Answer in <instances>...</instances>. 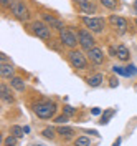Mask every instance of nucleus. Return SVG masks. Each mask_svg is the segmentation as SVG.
<instances>
[{
    "instance_id": "23",
    "label": "nucleus",
    "mask_w": 137,
    "mask_h": 146,
    "mask_svg": "<svg viewBox=\"0 0 137 146\" xmlns=\"http://www.w3.org/2000/svg\"><path fill=\"white\" fill-rule=\"evenodd\" d=\"M53 121H55L56 125H66V123L69 121V115L63 113V115H60V116H55V118H53Z\"/></svg>"
},
{
    "instance_id": "30",
    "label": "nucleus",
    "mask_w": 137,
    "mask_h": 146,
    "mask_svg": "<svg viewBox=\"0 0 137 146\" xmlns=\"http://www.w3.org/2000/svg\"><path fill=\"white\" fill-rule=\"evenodd\" d=\"M111 86L114 88V86H117V82H116V78H111Z\"/></svg>"
},
{
    "instance_id": "11",
    "label": "nucleus",
    "mask_w": 137,
    "mask_h": 146,
    "mask_svg": "<svg viewBox=\"0 0 137 146\" xmlns=\"http://www.w3.org/2000/svg\"><path fill=\"white\" fill-rule=\"evenodd\" d=\"M41 20H45V22L51 28H53V30L61 32V30L64 28V22H63V20H60V18H56L55 15H50V13H41Z\"/></svg>"
},
{
    "instance_id": "26",
    "label": "nucleus",
    "mask_w": 137,
    "mask_h": 146,
    "mask_svg": "<svg viewBox=\"0 0 137 146\" xmlns=\"http://www.w3.org/2000/svg\"><path fill=\"white\" fill-rule=\"evenodd\" d=\"M112 72L117 73V75H122V76H126V78H127V73H126V68H124V66L116 65V66H112Z\"/></svg>"
},
{
    "instance_id": "3",
    "label": "nucleus",
    "mask_w": 137,
    "mask_h": 146,
    "mask_svg": "<svg viewBox=\"0 0 137 146\" xmlns=\"http://www.w3.org/2000/svg\"><path fill=\"white\" fill-rule=\"evenodd\" d=\"M28 30L31 32V35L38 36L40 40H45V42L51 40V30L53 28L50 27L45 20H35V22H31L28 25Z\"/></svg>"
},
{
    "instance_id": "27",
    "label": "nucleus",
    "mask_w": 137,
    "mask_h": 146,
    "mask_svg": "<svg viewBox=\"0 0 137 146\" xmlns=\"http://www.w3.org/2000/svg\"><path fill=\"white\" fill-rule=\"evenodd\" d=\"M63 113H66V115H69V116H73L74 113H76V110L71 106V105H64L63 106Z\"/></svg>"
},
{
    "instance_id": "31",
    "label": "nucleus",
    "mask_w": 137,
    "mask_h": 146,
    "mask_svg": "<svg viewBox=\"0 0 137 146\" xmlns=\"http://www.w3.org/2000/svg\"><path fill=\"white\" fill-rule=\"evenodd\" d=\"M134 25H136V28H137V18H136V20H134Z\"/></svg>"
},
{
    "instance_id": "25",
    "label": "nucleus",
    "mask_w": 137,
    "mask_h": 146,
    "mask_svg": "<svg viewBox=\"0 0 137 146\" xmlns=\"http://www.w3.org/2000/svg\"><path fill=\"white\" fill-rule=\"evenodd\" d=\"M114 113H116V111H114V110H109V111H108V113H106V115H102V118H101V125H106V123H109V119H111V116H112V115H114Z\"/></svg>"
},
{
    "instance_id": "9",
    "label": "nucleus",
    "mask_w": 137,
    "mask_h": 146,
    "mask_svg": "<svg viewBox=\"0 0 137 146\" xmlns=\"http://www.w3.org/2000/svg\"><path fill=\"white\" fill-rule=\"evenodd\" d=\"M86 55H88V58H89V62H91L92 65H102L104 60H106L104 52H102V48H99V46H92Z\"/></svg>"
},
{
    "instance_id": "7",
    "label": "nucleus",
    "mask_w": 137,
    "mask_h": 146,
    "mask_svg": "<svg viewBox=\"0 0 137 146\" xmlns=\"http://www.w3.org/2000/svg\"><path fill=\"white\" fill-rule=\"evenodd\" d=\"M60 43L66 48H76L78 43H79V40H78V33H74L71 28L64 27L61 32H60Z\"/></svg>"
},
{
    "instance_id": "14",
    "label": "nucleus",
    "mask_w": 137,
    "mask_h": 146,
    "mask_svg": "<svg viewBox=\"0 0 137 146\" xmlns=\"http://www.w3.org/2000/svg\"><path fill=\"white\" fill-rule=\"evenodd\" d=\"M0 75L2 78H12L15 75V65L12 62H0Z\"/></svg>"
},
{
    "instance_id": "15",
    "label": "nucleus",
    "mask_w": 137,
    "mask_h": 146,
    "mask_svg": "<svg viewBox=\"0 0 137 146\" xmlns=\"http://www.w3.org/2000/svg\"><path fill=\"white\" fill-rule=\"evenodd\" d=\"M10 80V86L13 88V90H17L18 93H23L25 91V88H27V83H25V80L22 78V76H12V78H9Z\"/></svg>"
},
{
    "instance_id": "20",
    "label": "nucleus",
    "mask_w": 137,
    "mask_h": 146,
    "mask_svg": "<svg viewBox=\"0 0 137 146\" xmlns=\"http://www.w3.org/2000/svg\"><path fill=\"white\" fill-rule=\"evenodd\" d=\"M99 2L104 9H109V10H116L119 5V0H99Z\"/></svg>"
},
{
    "instance_id": "21",
    "label": "nucleus",
    "mask_w": 137,
    "mask_h": 146,
    "mask_svg": "<svg viewBox=\"0 0 137 146\" xmlns=\"http://www.w3.org/2000/svg\"><path fill=\"white\" fill-rule=\"evenodd\" d=\"M2 145L3 146H15V145H18V138L15 136V135H9V136L3 139Z\"/></svg>"
},
{
    "instance_id": "18",
    "label": "nucleus",
    "mask_w": 137,
    "mask_h": 146,
    "mask_svg": "<svg viewBox=\"0 0 137 146\" xmlns=\"http://www.w3.org/2000/svg\"><path fill=\"white\" fill-rule=\"evenodd\" d=\"M56 135H58V131H56V128L53 126H46L43 131H41V136L45 138V139H50V141H53L56 138Z\"/></svg>"
},
{
    "instance_id": "10",
    "label": "nucleus",
    "mask_w": 137,
    "mask_h": 146,
    "mask_svg": "<svg viewBox=\"0 0 137 146\" xmlns=\"http://www.w3.org/2000/svg\"><path fill=\"white\" fill-rule=\"evenodd\" d=\"M74 2H76L79 12H83V13L91 15V13H96L98 12V7H96V3L92 0H74Z\"/></svg>"
},
{
    "instance_id": "2",
    "label": "nucleus",
    "mask_w": 137,
    "mask_h": 146,
    "mask_svg": "<svg viewBox=\"0 0 137 146\" xmlns=\"http://www.w3.org/2000/svg\"><path fill=\"white\" fill-rule=\"evenodd\" d=\"M68 62L74 70H88L89 68V58L78 48H71L68 52Z\"/></svg>"
},
{
    "instance_id": "16",
    "label": "nucleus",
    "mask_w": 137,
    "mask_h": 146,
    "mask_svg": "<svg viewBox=\"0 0 137 146\" xmlns=\"http://www.w3.org/2000/svg\"><path fill=\"white\" fill-rule=\"evenodd\" d=\"M86 82H88V85H89L91 88H98V86H101L102 82H104V75H102V73H94V75H91Z\"/></svg>"
},
{
    "instance_id": "22",
    "label": "nucleus",
    "mask_w": 137,
    "mask_h": 146,
    "mask_svg": "<svg viewBox=\"0 0 137 146\" xmlns=\"http://www.w3.org/2000/svg\"><path fill=\"white\" fill-rule=\"evenodd\" d=\"M74 145H76V146H89V145H91V138L78 136L76 139H74Z\"/></svg>"
},
{
    "instance_id": "4",
    "label": "nucleus",
    "mask_w": 137,
    "mask_h": 146,
    "mask_svg": "<svg viewBox=\"0 0 137 146\" xmlns=\"http://www.w3.org/2000/svg\"><path fill=\"white\" fill-rule=\"evenodd\" d=\"M10 13L13 15L15 20H18L22 23H25L31 18V13H30V10H28V7L25 5L23 0H13L10 3Z\"/></svg>"
},
{
    "instance_id": "6",
    "label": "nucleus",
    "mask_w": 137,
    "mask_h": 146,
    "mask_svg": "<svg viewBox=\"0 0 137 146\" xmlns=\"http://www.w3.org/2000/svg\"><path fill=\"white\" fill-rule=\"evenodd\" d=\"M78 40H79V45L84 52H89L92 46H96V38H94L89 28H79L78 30Z\"/></svg>"
},
{
    "instance_id": "33",
    "label": "nucleus",
    "mask_w": 137,
    "mask_h": 146,
    "mask_svg": "<svg viewBox=\"0 0 137 146\" xmlns=\"http://www.w3.org/2000/svg\"><path fill=\"white\" fill-rule=\"evenodd\" d=\"M136 5H137V0H136Z\"/></svg>"
},
{
    "instance_id": "29",
    "label": "nucleus",
    "mask_w": 137,
    "mask_h": 146,
    "mask_svg": "<svg viewBox=\"0 0 137 146\" xmlns=\"http://www.w3.org/2000/svg\"><path fill=\"white\" fill-rule=\"evenodd\" d=\"M91 113L94 115V116H98V115H101V110H99V108H92Z\"/></svg>"
},
{
    "instance_id": "32",
    "label": "nucleus",
    "mask_w": 137,
    "mask_h": 146,
    "mask_svg": "<svg viewBox=\"0 0 137 146\" xmlns=\"http://www.w3.org/2000/svg\"><path fill=\"white\" fill-rule=\"evenodd\" d=\"M136 13H137V5H136Z\"/></svg>"
},
{
    "instance_id": "12",
    "label": "nucleus",
    "mask_w": 137,
    "mask_h": 146,
    "mask_svg": "<svg viewBox=\"0 0 137 146\" xmlns=\"http://www.w3.org/2000/svg\"><path fill=\"white\" fill-rule=\"evenodd\" d=\"M0 98H2V101L10 103V105L15 103V96H13V91H12V86L10 85H7V83H2L0 85Z\"/></svg>"
},
{
    "instance_id": "28",
    "label": "nucleus",
    "mask_w": 137,
    "mask_h": 146,
    "mask_svg": "<svg viewBox=\"0 0 137 146\" xmlns=\"http://www.w3.org/2000/svg\"><path fill=\"white\" fill-rule=\"evenodd\" d=\"M13 0H0V5L5 9V7H10V3H12Z\"/></svg>"
},
{
    "instance_id": "5",
    "label": "nucleus",
    "mask_w": 137,
    "mask_h": 146,
    "mask_svg": "<svg viewBox=\"0 0 137 146\" xmlns=\"http://www.w3.org/2000/svg\"><path fill=\"white\" fill-rule=\"evenodd\" d=\"M81 22H83V25L86 28H89L92 33H102L104 28H106V20L102 17H88V15H83Z\"/></svg>"
},
{
    "instance_id": "13",
    "label": "nucleus",
    "mask_w": 137,
    "mask_h": 146,
    "mask_svg": "<svg viewBox=\"0 0 137 146\" xmlns=\"http://www.w3.org/2000/svg\"><path fill=\"white\" fill-rule=\"evenodd\" d=\"M56 131H58V135L63 138L64 141H71V139L76 136V131H74V128L68 126V125H58Z\"/></svg>"
},
{
    "instance_id": "1",
    "label": "nucleus",
    "mask_w": 137,
    "mask_h": 146,
    "mask_svg": "<svg viewBox=\"0 0 137 146\" xmlns=\"http://www.w3.org/2000/svg\"><path fill=\"white\" fill-rule=\"evenodd\" d=\"M56 110H58V106L51 100H41L37 105H33V113L40 119H53L56 116Z\"/></svg>"
},
{
    "instance_id": "8",
    "label": "nucleus",
    "mask_w": 137,
    "mask_h": 146,
    "mask_svg": "<svg viewBox=\"0 0 137 146\" xmlns=\"http://www.w3.org/2000/svg\"><path fill=\"white\" fill-rule=\"evenodd\" d=\"M109 23L119 32V35H124L127 32V20L124 17H121V15H111Z\"/></svg>"
},
{
    "instance_id": "17",
    "label": "nucleus",
    "mask_w": 137,
    "mask_h": 146,
    "mask_svg": "<svg viewBox=\"0 0 137 146\" xmlns=\"http://www.w3.org/2000/svg\"><path fill=\"white\" fill-rule=\"evenodd\" d=\"M117 60H121V62H129L130 60V52L126 45H117Z\"/></svg>"
},
{
    "instance_id": "24",
    "label": "nucleus",
    "mask_w": 137,
    "mask_h": 146,
    "mask_svg": "<svg viewBox=\"0 0 137 146\" xmlns=\"http://www.w3.org/2000/svg\"><path fill=\"white\" fill-rule=\"evenodd\" d=\"M124 68H126V73H127V78H130V76H136V75H137V66H136V65L129 63V65H126Z\"/></svg>"
},
{
    "instance_id": "19",
    "label": "nucleus",
    "mask_w": 137,
    "mask_h": 146,
    "mask_svg": "<svg viewBox=\"0 0 137 146\" xmlns=\"http://www.w3.org/2000/svg\"><path fill=\"white\" fill-rule=\"evenodd\" d=\"M10 133H12V135H15L18 139H22V138L25 136V129H23V126H18V125H12Z\"/></svg>"
}]
</instances>
